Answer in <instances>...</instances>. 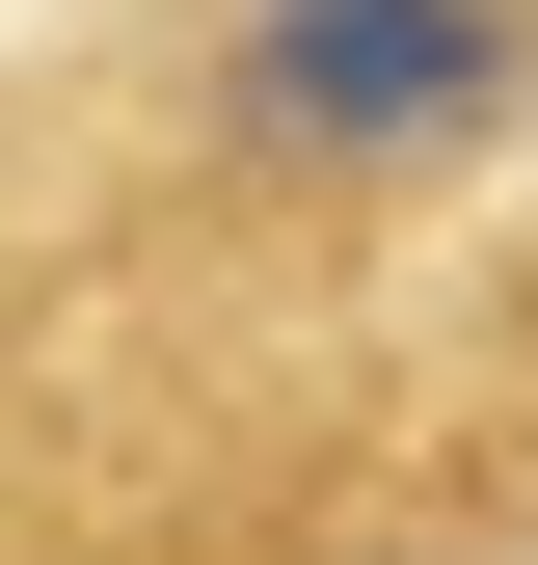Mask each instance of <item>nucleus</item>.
<instances>
[{
    "instance_id": "1",
    "label": "nucleus",
    "mask_w": 538,
    "mask_h": 565,
    "mask_svg": "<svg viewBox=\"0 0 538 565\" xmlns=\"http://www.w3.org/2000/svg\"><path fill=\"white\" fill-rule=\"evenodd\" d=\"M512 82H538V0H269L243 28V135H297V162H431Z\"/></svg>"
}]
</instances>
